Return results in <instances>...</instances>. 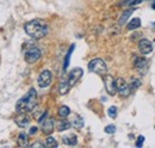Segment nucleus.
<instances>
[{
  "label": "nucleus",
  "mask_w": 155,
  "mask_h": 148,
  "mask_svg": "<svg viewBox=\"0 0 155 148\" xmlns=\"http://www.w3.org/2000/svg\"><path fill=\"white\" fill-rule=\"evenodd\" d=\"M129 86H130V90H131V91H135V90H137V89L141 86V80H140L138 78H136V76H133V78L130 79Z\"/></svg>",
  "instance_id": "412c9836"
},
{
  "label": "nucleus",
  "mask_w": 155,
  "mask_h": 148,
  "mask_svg": "<svg viewBox=\"0 0 155 148\" xmlns=\"http://www.w3.org/2000/svg\"><path fill=\"white\" fill-rule=\"evenodd\" d=\"M15 123L19 128H26L30 124V117L26 115V112H18V115L15 117Z\"/></svg>",
  "instance_id": "9b49d317"
},
{
  "label": "nucleus",
  "mask_w": 155,
  "mask_h": 148,
  "mask_svg": "<svg viewBox=\"0 0 155 148\" xmlns=\"http://www.w3.org/2000/svg\"><path fill=\"white\" fill-rule=\"evenodd\" d=\"M74 48H75L74 45H71L69 50L67 52V55H66V59H64V63H63V71H66L68 68V66H69V60H71V56H72V53H73Z\"/></svg>",
  "instance_id": "4be33fe9"
},
{
  "label": "nucleus",
  "mask_w": 155,
  "mask_h": 148,
  "mask_svg": "<svg viewBox=\"0 0 155 148\" xmlns=\"http://www.w3.org/2000/svg\"><path fill=\"white\" fill-rule=\"evenodd\" d=\"M71 89H72V87H71V85H69L67 78L62 79L61 82H60V85H58V92H60V94H67Z\"/></svg>",
  "instance_id": "4468645a"
},
{
  "label": "nucleus",
  "mask_w": 155,
  "mask_h": 148,
  "mask_svg": "<svg viewBox=\"0 0 155 148\" xmlns=\"http://www.w3.org/2000/svg\"><path fill=\"white\" fill-rule=\"evenodd\" d=\"M51 80H53V74L50 71L45 69V71H42L39 73L37 82H38V86L41 89H45L51 84Z\"/></svg>",
  "instance_id": "0eeeda50"
},
{
  "label": "nucleus",
  "mask_w": 155,
  "mask_h": 148,
  "mask_svg": "<svg viewBox=\"0 0 155 148\" xmlns=\"http://www.w3.org/2000/svg\"><path fill=\"white\" fill-rule=\"evenodd\" d=\"M143 141H144V136H138V139H137V141H136V147H142V145H143Z\"/></svg>",
  "instance_id": "a878e982"
},
{
  "label": "nucleus",
  "mask_w": 155,
  "mask_h": 148,
  "mask_svg": "<svg viewBox=\"0 0 155 148\" xmlns=\"http://www.w3.org/2000/svg\"><path fill=\"white\" fill-rule=\"evenodd\" d=\"M62 142L67 146H75L78 143V136L75 134H68L62 137Z\"/></svg>",
  "instance_id": "ddd939ff"
},
{
  "label": "nucleus",
  "mask_w": 155,
  "mask_h": 148,
  "mask_svg": "<svg viewBox=\"0 0 155 148\" xmlns=\"http://www.w3.org/2000/svg\"><path fill=\"white\" fill-rule=\"evenodd\" d=\"M104 85H105L106 92L109 93L110 96H115L116 94V79L112 75H110V74H105L104 75Z\"/></svg>",
  "instance_id": "6e6552de"
},
{
  "label": "nucleus",
  "mask_w": 155,
  "mask_h": 148,
  "mask_svg": "<svg viewBox=\"0 0 155 148\" xmlns=\"http://www.w3.org/2000/svg\"><path fill=\"white\" fill-rule=\"evenodd\" d=\"M138 50L142 55H148L153 52V43L149 39L143 38L138 42Z\"/></svg>",
  "instance_id": "9d476101"
},
{
  "label": "nucleus",
  "mask_w": 155,
  "mask_h": 148,
  "mask_svg": "<svg viewBox=\"0 0 155 148\" xmlns=\"http://www.w3.org/2000/svg\"><path fill=\"white\" fill-rule=\"evenodd\" d=\"M37 105V93L35 89H30L23 98H20L16 104L17 112H30L34 111Z\"/></svg>",
  "instance_id": "f03ea898"
},
{
  "label": "nucleus",
  "mask_w": 155,
  "mask_h": 148,
  "mask_svg": "<svg viewBox=\"0 0 155 148\" xmlns=\"http://www.w3.org/2000/svg\"><path fill=\"white\" fill-rule=\"evenodd\" d=\"M58 142H56V140L54 139V137H51V136H49V137H47L45 139V142H44V147H48V148H55L58 147Z\"/></svg>",
  "instance_id": "5701e85b"
},
{
  "label": "nucleus",
  "mask_w": 155,
  "mask_h": 148,
  "mask_svg": "<svg viewBox=\"0 0 155 148\" xmlns=\"http://www.w3.org/2000/svg\"><path fill=\"white\" fill-rule=\"evenodd\" d=\"M30 147L35 148V147H44V143H42V142H39V141H36V142H34V143H31L30 145Z\"/></svg>",
  "instance_id": "bb28decb"
},
{
  "label": "nucleus",
  "mask_w": 155,
  "mask_h": 148,
  "mask_svg": "<svg viewBox=\"0 0 155 148\" xmlns=\"http://www.w3.org/2000/svg\"><path fill=\"white\" fill-rule=\"evenodd\" d=\"M58 113L61 118H66L67 116H69V113H71V109H69L68 106H66V105H62V106H60V108H58Z\"/></svg>",
  "instance_id": "aec40b11"
},
{
  "label": "nucleus",
  "mask_w": 155,
  "mask_h": 148,
  "mask_svg": "<svg viewBox=\"0 0 155 148\" xmlns=\"http://www.w3.org/2000/svg\"><path fill=\"white\" fill-rule=\"evenodd\" d=\"M41 56H42V52H41L39 48H37V47H30L25 52V54H24V60H25L26 63L32 65V63L38 61L39 59H41Z\"/></svg>",
  "instance_id": "20e7f679"
},
{
  "label": "nucleus",
  "mask_w": 155,
  "mask_h": 148,
  "mask_svg": "<svg viewBox=\"0 0 155 148\" xmlns=\"http://www.w3.org/2000/svg\"><path fill=\"white\" fill-rule=\"evenodd\" d=\"M133 1H134V0H122V2H123L124 5H131Z\"/></svg>",
  "instance_id": "c85d7f7f"
},
{
  "label": "nucleus",
  "mask_w": 155,
  "mask_h": 148,
  "mask_svg": "<svg viewBox=\"0 0 155 148\" xmlns=\"http://www.w3.org/2000/svg\"><path fill=\"white\" fill-rule=\"evenodd\" d=\"M116 87H117V92L119 93L122 97H129L131 90H130V86L129 84L123 79V78H118L116 79Z\"/></svg>",
  "instance_id": "423d86ee"
},
{
  "label": "nucleus",
  "mask_w": 155,
  "mask_h": 148,
  "mask_svg": "<svg viewBox=\"0 0 155 148\" xmlns=\"http://www.w3.org/2000/svg\"><path fill=\"white\" fill-rule=\"evenodd\" d=\"M71 123H72V127H74L75 129H81L84 127V119L79 115H74V117L71 121Z\"/></svg>",
  "instance_id": "f3484780"
},
{
  "label": "nucleus",
  "mask_w": 155,
  "mask_h": 148,
  "mask_svg": "<svg viewBox=\"0 0 155 148\" xmlns=\"http://www.w3.org/2000/svg\"><path fill=\"white\" fill-rule=\"evenodd\" d=\"M71 127H72L71 121H67V119H64V118L60 119V121L58 122V124H56V129H58V131H64V130H68Z\"/></svg>",
  "instance_id": "dca6fc26"
},
{
  "label": "nucleus",
  "mask_w": 155,
  "mask_h": 148,
  "mask_svg": "<svg viewBox=\"0 0 155 148\" xmlns=\"http://www.w3.org/2000/svg\"><path fill=\"white\" fill-rule=\"evenodd\" d=\"M0 61H1V59H0Z\"/></svg>",
  "instance_id": "7c9ffc66"
},
{
  "label": "nucleus",
  "mask_w": 155,
  "mask_h": 148,
  "mask_svg": "<svg viewBox=\"0 0 155 148\" xmlns=\"http://www.w3.org/2000/svg\"><path fill=\"white\" fill-rule=\"evenodd\" d=\"M134 68L138 73L146 74L148 72V68H149V61L144 56H138L134 61Z\"/></svg>",
  "instance_id": "39448f33"
},
{
  "label": "nucleus",
  "mask_w": 155,
  "mask_h": 148,
  "mask_svg": "<svg viewBox=\"0 0 155 148\" xmlns=\"http://www.w3.org/2000/svg\"><path fill=\"white\" fill-rule=\"evenodd\" d=\"M152 7H153V8L155 10V2H153V6H152Z\"/></svg>",
  "instance_id": "c756f323"
},
{
  "label": "nucleus",
  "mask_w": 155,
  "mask_h": 148,
  "mask_svg": "<svg viewBox=\"0 0 155 148\" xmlns=\"http://www.w3.org/2000/svg\"><path fill=\"white\" fill-rule=\"evenodd\" d=\"M82 74H84V71H82V68H80V67H75V68H73V69L68 73L67 80H68V82H69L71 87H73L78 81L80 80V78L82 76Z\"/></svg>",
  "instance_id": "1a4fd4ad"
},
{
  "label": "nucleus",
  "mask_w": 155,
  "mask_h": 148,
  "mask_svg": "<svg viewBox=\"0 0 155 148\" xmlns=\"http://www.w3.org/2000/svg\"><path fill=\"white\" fill-rule=\"evenodd\" d=\"M37 130H38L37 127H31L30 130H29V134H30V135H35V134L37 133Z\"/></svg>",
  "instance_id": "cd10ccee"
},
{
  "label": "nucleus",
  "mask_w": 155,
  "mask_h": 148,
  "mask_svg": "<svg viewBox=\"0 0 155 148\" xmlns=\"http://www.w3.org/2000/svg\"><path fill=\"white\" fill-rule=\"evenodd\" d=\"M115 131H116V126H114V124L105 127V133H107V134H114Z\"/></svg>",
  "instance_id": "393cba45"
},
{
  "label": "nucleus",
  "mask_w": 155,
  "mask_h": 148,
  "mask_svg": "<svg viewBox=\"0 0 155 148\" xmlns=\"http://www.w3.org/2000/svg\"><path fill=\"white\" fill-rule=\"evenodd\" d=\"M141 19L140 18H133L129 23H128V29L129 30H136V29H138L140 26H141Z\"/></svg>",
  "instance_id": "6ab92c4d"
},
{
  "label": "nucleus",
  "mask_w": 155,
  "mask_h": 148,
  "mask_svg": "<svg viewBox=\"0 0 155 148\" xmlns=\"http://www.w3.org/2000/svg\"><path fill=\"white\" fill-rule=\"evenodd\" d=\"M41 124H42V131L45 135H50L54 131V127H55L54 118H45Z\"/></svg>",
  "instance_id": "f8f14e48"
},
{
  "label": "nucleus",
  "mask_w": 155,
  "mask_h": 148,
  "mask_svg": "<svg viewBox=\"0 0 155 148\" xmlns=\"http://www.w3.org/2000/svg\"><path fill=\"white\" fill-rule=\"evenodd\" d=\"M24 30H25L26 35H29L31 38L41 39L48 35L49 26L42 19H32L24 25Z\"/></svg>",
  "instance_id": "f257e3e1"
},
{
  "label": "nucleus",
  "mask_w": 155,
  "mask_h": 148,
  "mask_svg": "<svg viewBox=\"0 0 155 148\" xmlns=\"http://www.w3.org/2000/svg\"><path fill=\"white\" fill-rule=\"evenodd\" d=\"M134 8H129V10H125L123 13H122V16H120V18L118 19V25H124L127 22H128V19H129V17L134 13Z\"/></svg>",
  "instance_id": "2eb2a0df"
},
{
  "label": "nucleus",
  "mask_w": 155,
  "mask_h": 148,
  "mask_svg": "<svg viewBox=\"0 0 155 148\" xmlns=\"http://www.w3.org/2000/svg\"><path fill=\"white\" fill-rule=\"evenodd\" d=\"M88 71L104 76L105 74H107V66H106L104 60L97 57V59H93L88 62Z\"/></svg>",
  "instance_id": "7ed1b4c3"
},
{
  "label": "nucleus",
  "mask_w": 155,
  "mask_h": 148,
  "mask_svg": "<svg viewBox=\"0 0 155 148\" xmlns=\"http://www.w3.org/2000/svg\"><path fill=\"white\" fill-rule=\"evenodd\" d=\"M17 142H18V146L19 147H26V146H29V140H28V135L25 134V133H19V135H18V139H17Z\"/></svg>",
  "instance_id": "a211bd4d"
},
{
  "label": "nucleus",
  "mask_w": 155,
  "mask_h": 148,
  "mask_svg": "<svg viewBox=\"0 0 155 148\" xmlns=\"http://www.w3.org/2000/svg\"><path fill=\"white\" fill-rule=\"evenodd\" d=\"M117 113H118V111H117L116 106H110V108H109V110H107L109 117H111V118H116Z\"/></svg>",
  "instance_id": "b1692460"
}]
</instances>
